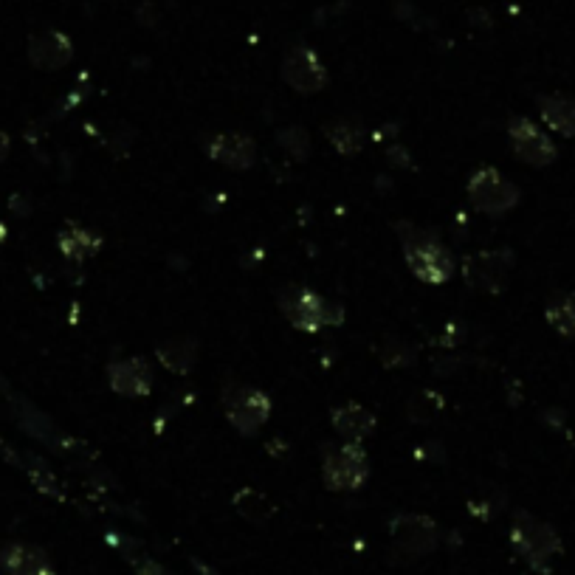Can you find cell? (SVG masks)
<instances>
[{"label":"cell","instance_id":"obj_9","mask_svg":"<svg viewBox=\"0 0 575 575\" xmlns=\"http://www.w3.org/2000/svg\"><path fill=\"white\" fill-rule=\"evenodd\" d=\"M508 133H511V147L516 158L530 164V167H550L559 158V150H556L553 139L525 116H516Z\"/></svg>","mask_w":575,"mask_h":575},{"label":"cell","instance_id":"obj_6","mask_svg":"<svg viewBox=\"0 0 575 575\" xmlns=\"http://www.w3.org/2000/svg\"><path fill=\"white\" fill-rule=\"evenodd\" d=\"M513 271V251H480L474 257H466L463 263V277L468 288L482 291V294H499L505 291V285L511 280Z\"/></svg>","mask_w":575,"mask_h":575},{"label":"cell","instance_id":"obj_23","mask_svg":"<svg viewBox=\"0 0 575 575\" xmlns=\"http://www.w3.org/2000/svg\"><path fill=\"white\" fill-rule=\"evenodd\" d=\"M139 573L141 575H167L158 564H153V561H139Z\"/></svg>","mask_w":575,"mask_h":575},{"label":"cell","instance_id":"obj_18","mask_svg":"<svg viewBox=\"0 0 575 575\" xmlns=\"http://www.w3.org/2000/svg\"><path fill=\"white\" fill-rule=\"evenodd\" d=\"M544 319H547V325L553 327L559 336H564V339H575V291L556 296V299L547 305Z\"/></svg>","mask_w":575,"mask_h":575},{"label":"cell","instance_id":"obj_19","mask_svg":"<svg viewBox=\"0 0 575 575\" xmlns=\"http://www.w3.org/2000/svg\"><path fill=\"white\" fill-rule=\"evenodd\" d=\"M327 139H330V144H333L342 156H356L358 150H361L364 133H361V127H358L356 122L339 119V122L327 125Z\"/></svg>","mask_w":575,"mask_h":575},{"label":"cell","instance_id":"obj_16","mask_svg":"<svg viewBox=\"0 0 575 575\" xmlns=\"http://www.w3.org/2000/svg\"><path fill=\"white\" fill-rule=\"evenodd\" d=\"M539 116L553 133L575 139V96L550 94L539 96Z\"/></svg>","mask_w":575,"mask_h":575},{"label":"cell","instance_id":"obj_21","mask_svg":"<svg viewBox=\"0 0 575 575\" xmlns=\"http://www.w3.org/2000/svg\"><path fill=\"white\" fill-rule=\"evenodd\" d=\"M280 144L291 153L294 158H308L311 156V136L302 130V127H285V130H280Z\"/></svg>","mask_w":575,"mask_h":575},{"label":"cell","instance_id":"obj_15","mask_svg":"<svg viewBox=\"0 0 575 575\" xmlns=\"http://www.w3.org/2000/svg\"><path fill=\"white\" fill-rule=\"evenodd\" d=\"M29 57H32V63L37 68L54 71V68H63L74 57V46H71V40L65 34L46 32L34 37L32 46H29Z\"/></svg>","mask_w":575,"mask_h":575},{"label":"cell","instance_id":"obj_24","mask_svg":"<svg viewBox=\"0 0 575 575\" xmlns=\"http://www.w3.org/2000/svg\"><path fill=\"white\" fill-rule=\"evenodd\" d=\"M6 156H9V136L0 130V161H3Z\"/></svg>","mask_w":575,"mask_h":575},{"label":"cell","instance_id":"obj_7","mask_svg":"<svg viewBox=\"0 0 575 575\" xmlns=\"http://www.w3.org/2000/svg\"><path fill=\"white\" fill-rule=\"evenodd\" d=\"M223 412L240 435H254L271 412V404L260 389L234 384L223 392Z\"/></svg>","mask_w":575,"mask_h":575},{"label":"cell","instance_id":"obj_20","mask_svg":"<svg viewBox=\"0 0 575 575\" xmlns=\"http://www.w3.org/2000/svg\"><path fill=\"white\" fill-rule=\"evenodd\" d=\"M60 249L71 257V260H85V257H91L99 251V237H94L91 232H85V229H68L65 234H60Z\"/></svg>","mask_w":575,"mask_h":575},{"label":"cell","instance_id":"obj_22","mask_svg":"<svg viewBox=\"0 0 575 575\" xmlns=\"http://www.w3.org/2000/svg\"><path fill=\"white\" fill-rule=\"evenodd\" d=\"M237 508L243 511L246 519L251 522H263L265 516H268V502L260 494H254V491H243L240 497H237Z\"/></svg>","mask_w":575,"mask_h":575},{"label":"cell","instance_id":"obj_25","mask_svg":"<svg viewBox=\"0 0 575 575\" xmlns=\"http://www.w3.org/2000/svg\"><path fill=\"white\" fill-rule=\"evenodd\" d=\"M0 240H3V226H0Z\"/></svg>","mask_w":575,"mask_h":575},{"label":"cell","instance_id":"obj_2","mask_svg":"<svg viewBox=\"0 0 575 575\" xmlns=\"http://www.w3.org/2000/svg\"><path fill=\"white\" fill-rule=\"evenodd\" d=\"M404 257L406 265L412 268V274L418 280L429 282V285H443L451 280L454 274V257L449 249L440 246V240L432 234L415 232L404 240Z\"/></svg>","mask_w":575,"mask_h":575},{"label":"cell","instance_id":"obj_8","mask_svg":"<svg viewBox=\"0 0 575 575\" xmlns=\"http://www.w3.org/2000/svg\"><path fill=\"white\" fill-rule=\"evenodd\" d=\"M389 533H392L395 547H398L404 556H409V559H420V556L432 553L437 547V539H440L437 525L429 516H423V513L395 516L392 525H389Z\"/></svg>","mask_w":575,"mask_h":575},{"label":"cell","instance_id":"obj_5","mask_svg":"<svg viewBox=\"0 0 575 575\" xmlns=\"http://www.w3.org/2000/svg\"><path fill=\"white\" fill-rule=\"evenodd\" d=\"M468 198L485 215H505L519 203V189L494 167H482L468 178Z\"/></svg>","mask_w":575,"mask_h":575},{"label":"cell","instance_id":"obj_1","mask_svg":"<svg viewBox=\"0 0 575 575\" xmlns=\"http://www.w3.org/2000/svg\"><path fill=\"white\" fill-rule=\"evenodd\" d=\"M511 542L516 547V553L528 561L533 570H539V573H547L550 559L561 553L559 533L550 528L547 522L525 511H519L513 516Z\"/></svg>","mask_w":575,"mask_h":575},{"label":"cell","instance_id":"obj_3","mask_svg":"<svg viewBox=\"0 0 575 575\" xmlns=\"http://www.w3.org/2000/svg\"><path fill=\"white\" fill-rule=\"evenodd\" d=\"M282 311L288 322L305 333H316L322 327L342 325L344 311L339 302L327 296L313 294V291H288V299H282Z\"/></svg>","mask_w":575,"mask_h":575},{"label":"cell","instance_id":"obj_4","mask_svg":"<svg viewBox=\"0 0 575 575\" xmlns=\"http://www.w3.org/2000/svg\"><path fill=\"white\" fill-rule=\"evenodd\" d=\"M322 474L325 485L333 491H358L370 477V460L358 443H344L325 451Z\"/></svg>","mask_w":575,"mask_h":575},{"label":"cell","instance_id":"obj_10","mask_svg":"<svg viewBox=\"0 0 575 575\" xmlns=\"http://www.w3.org/2000/svg\"><path fill=\"white\" fill-rule=\"evenodd\" d=\"M282 77L285 82L299 91V94H316L327 85V68L322 60L316 57V51L305 46L291 48L285 54V63H282Z\"/></svg>","mask_w":575,"mask_h":575},{"label":"cell","instance_id":"obj_12","mask_svg":"<svg viewBox=\"0 0 575 575\" xmlns=\"http://www.w3.org/2000/svg\"><path fill=\"white\" fill-rule=\"evenodd\" d=\"M108 378L113 392L127 395V398H144L153 389V373L144 358H125L113 361L108 367Z\"/></svg>","mask_w":575,"mask_h":575},{"label":"cell","instance_id":"obj_11","mask_svg":"<svg viewBox=\"0 0 575 575\" xmlns=\"http://www.w3.org/2000/svg\"><path fill=\"white\" fill-rule=\"evenodd\" d=\"M0 570L6 575H54V564L43 547L15 542L0 550Z\"/></svg>","mask_w":575,"mask_h":575},{"label":"cell","instance_id":"obj_14","mask_svg":"<svg viewBox=\"0 0 575 575\" xmlns=\"http://www.w3.org/2000/svg\"><path fill=\"white\" fill-rule=\"evenodd\" d=\"M330 418H333V429H336L347 443H361L364 437L373 435L375 429L373 412H370L367 406L356 404V401L336 406Z\"/></svg>","mask_w":575,"mask_h":575},{"label":"cell","instance_id":"obj_13","mask_svg":"<svg viewBox=\"0 0 575 575\" xmlns=\"http://www.w3.org/2000/svg\"><path fill=\"white\" fill-rule=\"evenodd\" d=\"M209 158L229 170H251L257 161V144L243 133H220L209 144Z\"/></svg>","mask_w":575,"mask_h":575},{"label":"cell","instance_id":"obj_17","mask_svg":"<svg viewBox=\"0 0 575 575\" xmlns=\"http://www.w3.org/2000/svg\"><path fill=\"white\" fill-rule=\"evenodd\" d=\"M198 358V347L192 339H170L158 347V361L172 373H189Z\"/></svg>","mask_w":575,"mask_h":575}]
</instances>
